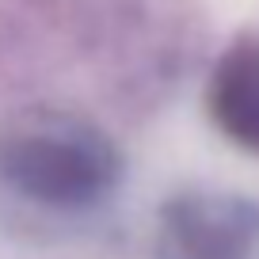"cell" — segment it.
<instances>
[{"label": "cell", "instance_id": "cell-2", "mask_svg": "<svg viewBox=\"0 0 259 259\" xmlns=\"http://www.w3.org/2000/svg\"><path fill=\"white\" fill-rule=\"evenodd\" d=\"M156 259H259V202L236 191H179L156 218Z\"/></svg>", "mask_w": 259, "mask_h": 259}, {"label": "cell", "instance_id": "cell-3", "mask_svg": "<svg viewBox=\"0 0 259 259\" xmlns=\"http://www.w3.org/2000/svg\"><path fill=\"white\" fill-rule=\"evenodd\" d=\"M206 107L213 126L233 145L259 153V34L236 38L218 57Z\"/></svg>", "mask_w": 259, "mask_h": 259}, {"label": "cell", "instance_id": "cell-1", "mask_svg": "<svg viewBox=\"0 0 259 259\" xmlns=\"http://www.w3.org/2000/svg\"><path fill=\"white\" fill-rule=\"evenodd\" d=\"M118 179V145L88 122L42 118L0 138V183L34 206L92 210L114 194Z\"/></svg>", "mask_w": 259, "mask_h": 259}]
</instances>
